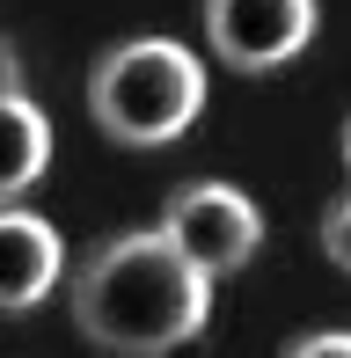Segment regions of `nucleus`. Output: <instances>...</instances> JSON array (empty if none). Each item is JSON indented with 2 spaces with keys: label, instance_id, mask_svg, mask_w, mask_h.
<instances>
[{
  "label": "nucleus",
  "instance_id": "obj_5",
  "mask_svg": "<svg viewBox=\"0 0 351 358\" xmlns=\"http://www.w3.org/2000/svg\"><path fill=\"white\" fill-rule=\"evenodd\" d=\"M66 249H59L52 220L22 213V205H0V315H29L59 292Z\"/></svg>",
  "mask_w": 351,
  "mask_h": 358
},
{
  "label": "nucleus",
  "instance_id": "obj_1",
  "mask_svg": "<svg viewBox=\"0 0 351 358\" xmlns=\"http://www.w3.org/2000/svg\"><path fill=\"white\" fill-rule=\"evenodd\" d=\"M213 315V278L154 227L117 234L73 271V322L110 358H169Z\"/></svg>",
  "mask_w": 351,
  "mask_h": 358
},
{
  "label": "nucleus",
  "instance_id": "obj_6",
  "mask_svg": "<svg viewBox=\"0 0 351 358\" xmlns=\"http://www.w3.org/2000/svg\"><path fill=\"white\" fill-rule=\"evenodd\" d=\"M44 169H52V124L22 88L0 80V205H15Z\"/></svg>",
  "mask_w": 351,
  "mask_h": 358
},
{
  "label": "nucleus",
  "instance_id": "obj_3",
  "mask_svg": "<svg viewBox=\"0 0 351 358\" xmlns=\"http://www.w3.org/2000/svg\"><path fill=\"white\" fill-rule=\"evenodd\" d=\"M162 234L205 271V278H227V271H242L249 256L264 249V213L234 183H190V190L169 198Z\"/></svg>",
  "mask_w": 351,
  "mask_h": 358
},
{
  "label": "nucleus",
  "instance_id": "obj_9",
  "mask_svg": "<svg viewBox=\"0 0 351 358\" xmlns=\"http://www.w3.org/2000/svg\"><path fill=\"white\" fill-rule=\"evenodd\" d=\"M344 176H351V124H344Z\"/></svg>",
  "mask_w": 351,
  "mask_h": 358
},
{
  "label": "nucleus",
  "instance_id": "obj_7",
  "mask_svg": "<svg viewBox=\"0 0 351 358\" xmlns=\"http://www.w3.org/2000/svg\"><path fill=\"white\" fill-rule=\"evenodd\" d=\"M322 256H329L337 271H351V190L322 213Z\"/></svg>",
  "mask_w": 351,
  "mask_h": 358
},
{
  "label": "nucleus",
  "instance_id": "obj_8",
  "mask_svg": "<svg viewBox=\"0 0 351 358\" xmlns=\"http://www.w3.org/2000/svg\"><path fill=\"white\" fill-rule=\"evenodd\" d=\"M285 358H351V329H315V336H300Z\"/></svg>",
  "mask_w": 351,
  "mask_h": 358
},
{
  "label": "nucleus",
  "instance_id": "obj_2",
  "mask_svg": "<svg viewBox=\"0 0 351 358\" xmlns=\"http://www.w3.org/2000/svg\"><path fill=\"white\" fill-rule=\"evenodd\" d=\"M205 110V66L176 37H132L95 59L88 73V117L117 146H169Z\"/></svg>",
  "mask_w": 351,
  "mask_h": 358
},
{
  "label": "nucleus",
  "instance_id": "obj_4",
  "mask_svg": "<svg viewBox=\"0 0 351 358\" xmlns=\"http://www.w3.org/2000/svg\"><path fill=\"white\" fill-rule=\"evenodd\" d=\"M315 37V0H205V44L234 73H271Z\"/></svg>",
  "mask_w": 351,
  "mask_h": 358
}]
</instances>
